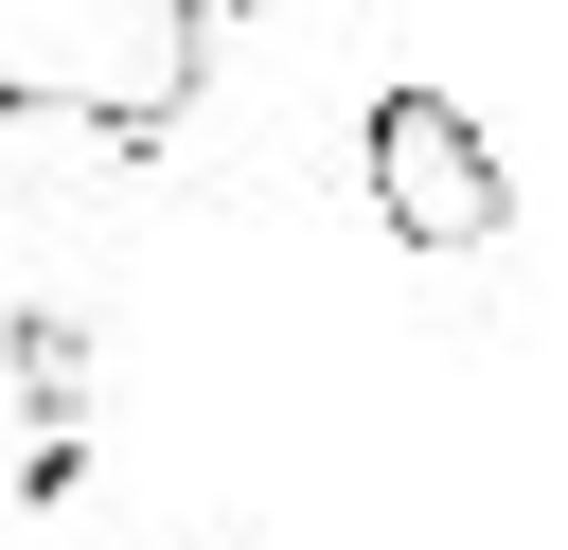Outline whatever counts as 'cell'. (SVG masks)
Masks as SVG:
<instances>
[{
	"mask_svg": "<svg viewBox=\"0 0 568 550\" xmlns=\"http://www.w3.org/2000/svg\"><path fill=\"white\" fill-rule=\"evenodd\" d=\"M373 213H390V248H497L515 231V177H497V142L444 106V89H373Z\"/></svg>",
	"mask_w": 568,
	"mask_h": 550,
	"instance_id": "2",
	"label": "cell"
},
{
	"mask_svg": "<svg viewBox=\"0 0 568 550\" xmlns=\"http://www.w3.org/2000/svg\"><path fill=\"white\" fill-rule=\"evenodd\" d=\"M213 71L195 0H0V106L18 124H89V142H160Z\"/></svg>",
	"mask_w": 568,
	"mask_h": 550,
	"instance_id": "1",
	"label": "cell"
},
{
	"mask_svg": "<svg viewBox=\"0 0 568 550\" xmlns=\"http://www.w3.org/2000/svg\"><path fill=\"white\" fill-rule=\"evenodd\" d=\"M195 18H248V0H195Z\"/></svg>",
	"mask_w": 568,
	"mask_h": 550,
	"instance_id": "3",
	"label": "cell"
}]
</instances>
